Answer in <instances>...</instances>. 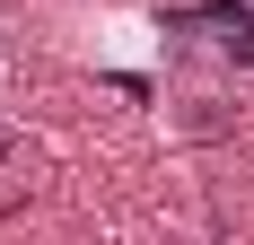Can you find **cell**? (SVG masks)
I'll return each mask as SVG.
<instances>
[{
	"label": "cell",
	"instance_id": "obj_1",
	"mask_svg": "<svg viewBox=\"0 0 254 245\" xmlns=\"http://www.w3.org/2000/svg\"><path fill=\"white\" fill-rule=\"evenodd\" d=\"M219 35V53H228L237 70H254V0H210V9H193V18H167V35Z\"/></svg>",
	"mask_w": 254,
	"mask_h": 245
},
{
	"label": "cell",
	"instance_id": "obj_2",
	"mask_svg": "<svg viewBox=\"0 0 254 245\" xmlns=\"http://www.w3.org/2000/svg\"><path fill=\"white\" fill-rule=\"evenodd\" d=\"M9 149H18V122H9V114H0V167H9Z\"/></svg>",
	"mask_w": 254,
	"mask_h": 245
}]
</instances>
